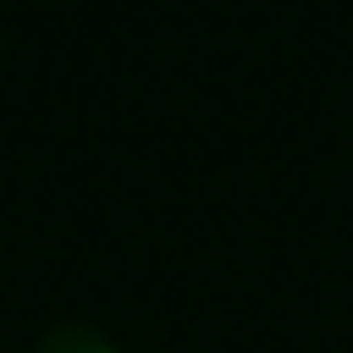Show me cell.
Masks as SVG:
<instances>
[{
    "label": "cell",
    "instance_id": "cell-1",
    "mask_svg": "<svg viewBox=\"0 0 353 353\" xmlns=\"http://www.w3.org/2000/svg\"><path fill=\"white\" fill-rule=\"evenodd\" d=\"M34 353H121V348H117L112 334L97 329L92 319H59V324L39 339Z\"/></svg>",
    "mask_w": 353,
    "mask_h": 353
}]
</instances>
